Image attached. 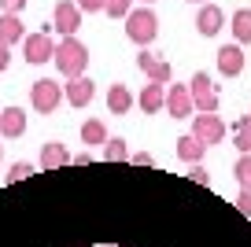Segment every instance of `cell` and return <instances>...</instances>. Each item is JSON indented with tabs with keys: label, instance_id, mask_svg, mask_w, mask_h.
Returning <instances> with one entry per match:
<instances>
[{
	"label": "cell",
	"instance_id": "cell-1",
	"mask_svg": "<svg viewBox=\"0 0 251 247\" xmlns=\"http://www.w3.org/2000/svg\"><path fill=\"white\" fill-rule=\"evenodd\" d=\"M52 63H55V70H59L67 81H71V77H81L85 67H89V48L81 45L78 37H63V41H55Z\"/></svg>",
	"mask_w": 251,
	"mask_h": 247
},
{
	"label": "cell",
	"instance_id": "cell-2",
	"mask_svg": "<svg viewBox=\"0 0 251 247\" xmlns=\"http://www.w3.org/2000/svg\"><path fill=\"white\" fill-rule=\"evenodd\" d=\"M126 37L133 41V45H151V41L159 37V15L151 8H137L126 15Z\"/></svg>",
	"mask_w": 251,
	"mask_h": 247
},
{
	"label": "cell",
	"instance_id": "cell-3",
	"mask_svg": "<svg viewBox=\"0 0 251 247\" xmlns=\"http://www.w3.org/2000/svg\"><path fill=\"white\" fill-rule=\"evenodd\" d=\"M188 96H192L196 115H214V111H218V93H214V81H211V74H203V70H196V74H192V81H188Z\"/></svg>",
	"mask_w": 251,
	"mask_h": 247
},
{
	"label": "cell",
	"instance_id": "cell-4",
	"mask_svg": "<svg viewBox=\"0 0 251 247\" xmlns=\"http://www.w3.org/2000/svg\"><path fill=\"white\" fill-rule=\"evenodd\" d=\"M30 103H33L37 115H52V111L63 103V85H59V81H52V77L33 81V85H30Z\"/></svg>",
	"mask_w": 251,
	"mask_h": 247
},
{
	"label": "cell",
	"instance_id": "cell-5",
	"mask_svg": "<svg viewBox=\"0 0 251 247\" xmlns=\"http://www.w3.org/2000/svg\"><path fill=\"white\" fill-rule=\"evenodd\" d=\"M192 137L203 148L222 144V140H226V122H222L218 115H192Z\"/></svg>",
	"mask_w": 251,
	"mask_h": 247
},
{
	"label": "cell",
	"instance_id": "cell-6",
	"mask_svg": "<svg viewBox=\"0 0 251 247\" xmlns=\"http://www.w3.org/2000/svg\"><path fill=\"white\" fill-rule=\"evenodd\" d=\"M23 55H26V63H33V67H41V63L52 59V55H55V41L48 37V30L26 33V37H23Z\"/></svg>",
	"mask_w": 251,
	"mask_h": 247
},
{
	"label": "cell",
	"instance_id": "cell-7",
	"mask_svg": "<svg viewBox=\"0 0 251 247\" xmlns=\"http://www.w3.org/2000/svg\"><path fill=\"white\" fill-rule=\"evenodd\" d=\"M137 67H141L144 74H148V81H151V85H163V89L170 85V77H174L170 63H166V59H159L155 52H141V55H137Z\"/></svg>",
	"mask_w": 251,
	"mask_h": 247
},
{
	"label": "cell",
	"instance_id": "cell-8",
	"mask_svg": "<svg viewBox=\"0 0 251 247\" xmlns=\"http://www.w3.org/2000/svg\"><path fill=\"white\" fill-rule=\"evenodd\" d=\"M52 26L63 33V37H78V26H81V11H78V4H74V0H59V4H55V19H52Z\"/></svg>",
	"mask_w": 251,
	"mask_h": 247
},
{
	"label": "cell",
	"instance_id": "cell-9",
	"mask_svg": "<svg viewBox=\"0 0 251 247\" xmlns=\"http://www.w3.org/2000/svg\"><path fill=\"white\" fill-rule=\"evenodd\" d=\"M63 96H67V103H71V107H89V103H93V96H96V81L93 77H71V81H67V85H63Z\"/></svg>",
	"mask_w": 251,
	"mask_h": 247
},
{
	"label": "cell",
	"instance_id": "cell-10",
	"mask_svg": "<svg viewBox=\"0 0 251 247\" xmlns=\"http://www.w3.org/2000/svg\"><path fill=\"white\" fill-rule=\"evenodd\" d=\"M166 115L170 118H192L196 115L192 96H188V85H170L166 89Z\"/></svg>",
	"mask_w": 251,
	"mask_h": 247
},
{
	"label": "cell",
	"instance_id": "cell-11",
	"mask_svg": "<svg viewBox=\"0 0 251 247\" xmlns=\"http://www.w3.org/2000/svg\"><path fill=\"white\" fill-rule=\"evenodd\" d=\"M214 59H218V70H222L226 77L244 74V48H240V45H222L218 52H214Z\"/></svg>",
	"mask_w": 251,
	"mask_h": 247
},
{
	"label": "cell",
	"instance_id": "cell-12",
	"mask_svg": "<svg viewBox=\"0 0 251 247\" xmlns=\"http://www.w3.org/2000/svg\"><path fill=\"white\" fill-rule=\"evenodd\" d=\"M0 133H4L8 140L23 137L26 133V111L23 107H4L0 111Z\"/></svg>",
	"mask_w": 251,
	"mask_h": 247
},
{
	"label": "cell",
	"instance_id": "cell-13",
	"mask_svg": "<svg viewBox=\"0 0 251 247\" xmlns=\"http://www.w3.org/2000/svg\"><path fill=\"white\" fill-rule=\"evenodd\" d=\"M41 166H45V170H63V166H71V151H67V144L48 140V144L41 148Z\"/></svg>",
	"mask_w": 251,
	"mask_h": 247
},
{
	"label": "cell",
	"instance_id": "cell-14",
	"mask_svg": "<svg viewBox=\"0 0 251 247\" xmlns=\"http://www.w3.org/2000/svg\"><path fill=\"white\" fill-rule=\"evenodd\" d=\"M137 103H141L144 115H159V111L166 107V89H163V85H151V81H148V85L141 89V96H137Z\"/></svg>",
	"mask_w": 251,
	"mask_h": 247
},
{
	"label": "cell",
	"instance_id": "cell-15",
	"mask_svg": "<svg viewBox=\"0 0 251 247\" xmlns=\"http://www.w3.org/2000/svg\"><path fill=\"white\" fill-rule=\"evenodd\" d=\"M222 26H226V15H222V8H214V4H207V8L196 15V30L203 33V37H214Z\"/></svg>",
	"mask_w": 251,
	"mask_h": 247
},
{
	"label": "cell",
	"instance_id": "cell-16",
	"mask_svg": "<svg viewBox=\"0 0 251 247\" xmlns=\"http://www.w3.org/2000/svg\"><path fill=\"white\" fill-rule=\"evenodd\" d=\"M26 37V30H23V19L19 15H0V45H19V41Z\"/></svg>",
	"mask_w": 251,
	"mask_h": 247
},
{
	"label": "cell",
	"instance_id": "cell-17",
	"mask_svg": "<svg viewBox=\"0 0 251 247\" xmlns=\"http://www.w3.org/2000/svg\"><path fill=\"white\" fill-rule=\"evenodd\" d=\"M129 107H133V93L126 85H111L107 89V111L111 115H126Z\"/></svg>",
	"mask_w": 251,
	"mask_h": 247
},
{
	"label": "cell",
	"instance_id": "cell-18",
	"mask_svg": "<svg viewBox=\"0 0 251 247\" xmlns=\"http://www.w3.org/2000/svg\"><path fill=\"white\" fill-rule=\"evenodd\" d=\"M203 151H207V148L200 144V140L192 137V133L177 140V159H181V162H188V166H192V162H200V159H203Z\"/></svg>",
	"mask_w": 251,
	"mask_h": 247
},
{
	"label": "cell",
	"instance_id": "cell-19",
	"mask_svg": "<svg viewBox=\"0 0 251 247\" xmlns=\"http://www.w3.org/2000/svg\"><path fill=\"white\" fill-rule=\"evenodd\" d=\"M233 37L236 45H251V8L233 11Z\"/></svg>",
	"mask_w": 251,
	"mask_h": 247
},
{
	"label": "cell",
	"instance_id": "cell-20",
	"mask_svg": "<svg viewBox=\"0 0 251 247\" xmlns=\"http://www.w3.org/2000/svg\"><path fill=\"white\" fill-rule=\"evenodd\" d=\"M81 140H85L89 148H103L107 144V129H103L100 118H89V122L81 125Z\"/></svg>",
	"mask_w": 251,
	"mask_h": 247
},
{
	"label": "cell",
	"instance_id": "cell-21",
	"mask_svg": "<svg viewBox=\"0 0 251 247\" xmlns=\"http://www.w3.org/2000/svg\"><path fill=\"white\" fill-rule=\"evenodd\" d=\"M233 144L240 148V155H251V115L236 118V129H233Z\"/></svg>",
	"mask_w": 251,
	"mask_h": 247
},
{
	"label": "cell",
	"instance_id": "cell-22",
	"mask_svg": "<svg viewBox=\"0 0 251 247\" xmlns=\"http://www.w3.org/2000/svg\"><path fill=\"white\" fill-rule=\"evenodd\" d=\"M103 159H107V162H126V159H129L126 140L122 137H107V144H103Z\"/></svg>",
	"mask_w": 251,
	"mask_h": 247
},
{
	"label": "cell",
	"instance_id": "cell-23",
	"mask_svg": "<svg viewBox=\"0 0 251 247\" xmlns=\"http://www.w3.org/2000/svg\"><path fill=\"white\" fill-rule=\"evenodd\" d=\"M103 11H107V19H126L133 11V0H103Z\"/></svg>",
	"mask_w": 251,
	"mask_h": 247
},
{
	"label": "cell",
	"instance_id": "cell-24",
	"mask_svg": "<svg viewBox=\"0 0 251 247\" xmlns=\"http://www.w3.org/2000/svg\"><path fill=\"white\" fill-rule=\"evenodd\" d=\"M233 173H236V181H240V188H251V155H240V159H236Z\"/></svg>",
	"mask_w": 251,
	"mask_h": 247
},
{
	"label": "cell",
	"instance_id": "cell-25",
	"mask_svg": "<svg viewBox=\"0 0 251 247\" xmlns=\"http://www.w3.org/2000/svg\"><path fill=\"white\" fill-rule=\"evenodd\" d=\"M33 173L30 162H11V170H8V185H15V181H26Z\"/></svg>",
	"mask_w": 251,
	"mask_h": 247
},
{
	"label": "cell",
	"instance_id": "cell-26",
	"mask_svg": "<svg viewBox=\"0 0 251 247\" xmlns=\"http://www.w3.org/2000/svg\"><path fill=\"white\" fill-rule=\"evenodd\" d=\"M185 177H188V181H196V185H211V173H207V166H203V162H192Z\"/></svg>",
	"mask_w": 251,
	"mask_h": 247
},
{
	"label": "cell",
	"instance_id": "cell-27",
	"mask_svg": "<svg viewBox=\"0 0 251 247\" xmlns=\"http://www.w3.org/2000/svg\"><path fill=\"white\" fill-rule=\"evenodd\" d=\"M236 210L251 218V188H240V196H236Z\"/></svg>",
	"mask_w": 251,
	"mask_h": 247
},
{
	"label": "cell",
	"instance_id": "cell-28",
	"mask_svg": "<svg viewBox=\"0 0 251 247\" xmlns=\"http://www.w3.org/2000/svg\"><path fill=\"white\" fill-rule=\"evenodd\" d=\"M0 8H4V15H19L26 8V0H0Z\"/></svg>",
	"mask_w": 251,
	"mask_h": 247
},
{
	"label": "cell",
	"instance_id": "cell-29",
	"mask_svg": "<svg viewBox=\"0 0 251 247\" xmlns=\"http://www.w3.org/2000/svg\"><path fill=\"white\" fill-rule=\"evenodd\" d=\"M78 11H103V0H74Z\"/></svg>",
	"mask_w": 251,
	"mask_h": 247
},
{
	"label": "cell",
	"instance_id": "cell-30",
	"mask_svg": "<svg viewBox=\"0 0 251 247\" xmlns=\"http://www.w3.org/2000/svg\"><path fill=\"white\" fill-rule=\"evenodd\" d=\"M8 63H11V52H8V45H0V70H8Z\"/></svg>",
	"mask_w": 251,
	"mask_h": 247
},
{
	"label": "cell",
	"instance_id": "cell-31",
	"mask_svg": "<svg viewBox=\"0 0 251 247\" xmlns=\"http://www.w3.org/2000/svg\"><path fill=\"white\" fill-rule=\"evenodd\" d=\"M192 4H196V0H192Z\"/></svg>",
	"mask_w": 251,
	"mask_h": 247
},
{
	"label": "cell",
	"instance_id": "cell-32",
	"mask_svg": "<svg viewBox=\"0 0 251 247\" xmlns=\"http://www.w3.org/2000/svg\"><path fill=\"white\" fill-rule=\"evenodd\" d=\"M0 155H4V151H0Z\"/></svg>",
	"mask_w": 251,
	"mask_h": 247
},
{
	"label": "cell",
	"instance_id": "cell-33",
	"mask_svg": "<svg viewBox=\"0 0 251 247\" xmlns=\"http://www.w3.org/2000/svg\"><path fill=\"white\" fill-rule=\"evenodd\" d=\"M148 4H151V0H148Z\"/></svg>",
	"mask_w": 251,
	"mask_h": 247
},
{
	"label": "cell",
	"instance_id": "cell-34",
	"mask_svg": "<svg viewBox=\"0 0 251 247\" xmlns=\"http://www.w3.org/2000/svg\"><path fill=\"white\" fill-rule=\"evenodd\" d=\"M107 247H111V244H107Z\"/></svg>",
	"mask_w": 251,
	"mask_h": 247
}]
</instances>
